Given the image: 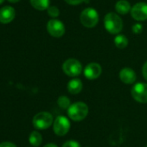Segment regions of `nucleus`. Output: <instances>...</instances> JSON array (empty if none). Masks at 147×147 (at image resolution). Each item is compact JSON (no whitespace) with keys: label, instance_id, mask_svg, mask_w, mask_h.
I'll list each match as a JSON object with an SVG mask.
<instances>
[{"label":"nucleus","instance_id":"nucleus-2","mask_svg":"<svg viewBox=\"0 0 147 147\" xmlns=\"http://www.w3.org/2000/svg\"><path fill=\"white\" fill-rule=\"evenodd\" d=\"M88 115V107L85 102H77L68 109V116L74 121H81Z\"/></svg>","mask_w":147,"mask_h":147},{"label":"nucleus","instance_id":"nucleus-18","mask_svg":"<svg viewBox=\"0 0 147 147\" xmlns=\"http://www.w3.org/2000/svg\"><path fill=\"white\" fill-rule=\"evenodd\" d=\"M57 104L58 106L62 109H68L70 105H71V102H70V100L68 96H61L58 100H57Z\"/></svg>","mask_w":147,"mask_h":147},{"label":"nucleus","instance_id":"nucleus-5","mask_svg":"<svg viewBox=\"0 0 147 147\" xmlns=\"http://www.w3.org/2000/svg\"><path fill=\"white\" fill-rule=\"evenodd\" d=\"M62 71L67 76L75 78L81 73L82 65L78 59H68L62 64Z\"/></svg>","mask_w":147,"mask_h":147},{"label":"nucleus","instance_id":"nucleus-11","mask_svg":"<svg viewBox=\"0 0 147 147\" xmlns=\"http://www.w3.org/2000/svg\"><path fill=\"white\" fill-rule=\"evenodd\" d=\"M16 16V10L11 6H3L0 9V22L8 24L11 22Z\"/></svg>","mask_w":147,"mask_h":147},{"label":"nucleus","instance_id":"nucleus-6","mask_svg":"<svg viewBox=\"0 0 147 147\" xmlns=\"http://www.w3.org/2000/svg\"><path fill=\"white\" fill-rule=\"evenodd\" d=\"M70 127L71 124L69 120L63 115L57 116L53 123V130L57 136L66 135L69 132Z\"/></svg>","mask_w":147,"mask_h":147},{"label":"nucleus","instance_id":"nucleus-7","mask_svg":"<svg viewBox=\"0 0 147 147\" xmlns=\"http://www.w3.org/2000/svg\"><path fill=\"white\" fill-rule=\"evenodd\" d=\"M133 98L140 103H147V84L137 83L131 90Z\"/></svg>","mask_w":147,"mask_h":147},{"label":"nucleus","instance_id":"nucleus-16","mask_svg":"<svg viewBox=\"0 0 147 147\" xmlns=\"http://www.w3.org/2000/svg\"><path fill=\"white\" fill-rule=\"evenodd\" d=\"M29 141L32 146H41V144L42 142V136L41 135L40 133L36 132V131H33L29 137Z\"/></svg>","mask_w":147,"mask_h":147},{"label":"nucleus","instance_id":"nucleus-26","mask_svg":"<svg viewBox=\"0 0 147 147\" xmlns=\"http://www.w3.org/2000/svg\"><path fill=\"white\" fill-rule=\"evenodd\" d=\"M10 3H17V2H19L20 0H8Z\"/></svg>","mask_w":147,"mask_h":147},{"label":"nucleus","instance_id":"nucleus-8","mask_svg":"<svg viewBox=\"0 0 147 147\" xmlns=\"http://www.w3.org/2000/svg\"><path fill=\"white\" fill-rule=\"evenodd\" d=\"M47 31L51 36L59 38L65 34V26L60 20L53 18L47 23Z\"/></svg>","mask_w":147,"mask_h":147},{"label":"nucleus","instance_id":"nucleus-21","mask_svg":"<svg viewBox=\"0 0 147 147\" xmlns=\"http://www.w3.org/2000/svg\"><path fill=\"white\" fill-rule=\"evenodd\" d=\"M132 30H133V32L134 34H140V33L142 32V30H143V26H142L141 24H139V23H136V24H134V25L133 26Z\"/></svg>","mask_w":147,"mask_h":147},{"label":"nucleus","instance_id":"nucleus-22","mask_svg":"<svg viewBox=\"0 0 147 147\" xmlns=\"http://www.w3.org/2000/svg\"><path fill=\"white\" fill-rule=\"evenodd\" d=\"M85 0H65V2L70 5H77L81 3H83Z\"/></svg>","mask_w":147,"mask_h":147},{"label":"nucleus","instance_id":"nucleus-17","mask_svg":"<svg viewBox=\"0 0 147 147\" xmlns=\"http://www.w3.org/2000/svg\"><path fill=\"white\" fill-rule=\"evenodd\" d=\"M114 44L119 49H124L128 45V39L122 34H118L114 38Z\"/></svg>","mask_w":147,"mask_h":147},{"label":"nucleus","instance_id":"nucleus-14","mask_svg":"<svg viewBox=\"0 0 147 147\" xmlns=\"http://www.w3.org/2000/svg\"><path fill=\"white\" fill-rule=\"evenodd\" d=\"M115 9L120 15H126L131 12L132 6L131 3L126 0H120L115 4Z\"/></svg>","mask_w":147,"mask_h":147},{"label":"nucleus","instance_id":"nucleus-3","mask_svg":"<svg viewBox=\"0 0 147 147\" xmlns=\"http://www.w3.org/2000/svg\"><path fill=\"white\" fill-rule=\"evenodd\" d=\"M80 20L84 27L88 28H94L99 22L98 12L96 9L93 8H86L81 11L80 16Z\"/></svg>","mask_w":147,"mask_h":147},{"label":"nucleus","instance_id":"nucleus-10","mask_svg":"<svg viewBox=\"0 0 147 147\" xmlns=\"http://www.w3.org/2000/svg\"><path fill=\"white\" fill-rule=\"evenodd\" d=\"M102 72V68L98 63H89L84 68V76L88 80H94L98 78Z\"/></svg>","mask_w":147,"mask_h":147},{"label":"nucleus","instance_id":"nucleus-15","mask_svg":"<svg viewBox=\"0 0 147 147\" xmlns=\"http://www.w3.org/2000/svg\"><path fill=\"white\" fill-rule=\"evenodd\" d=\"M30 4L32 7L37 10H45L48 9V8L50 6V1L49 0H29Z\"/></svg>","mask_w":147,"mask_h":147},{"label":"nucleus","instance_id":"nucleus-25","mask_svg":"<svg viewBox=\"0 0 147 147\" xmlns=\"http://www.w3.org/2000/svg\"><path fill=\"white\" fill-rule=\"evenodd\" d=\"M43 147H58L56 145L53 144V143H50V144H47L46 146H44Z\"/></svg>","mask_w":147,"mask_h":147},{"label":"nucleus","instance_id":"nucleus-19","mask_svg":"<svg viewBox=\"0 0 147 147\" xmlns=\"http://www.w3.org/2000/svg\"><path fill=\"white\" fill-rule=\"evenodd\" d=\"M48 11V15L53 18H55L57 16H59L60 15V10L56 6H49L47 9Z\"/></svg>","mask_w":147,"mask_h":147},{"label":"nucleus","instance_id":"nucleus-27","mask_svg":"<svg viewBox=\"0 0 147 147\" xmlns=\"http://www.w3.org/2000/svg\"><path fill=\"white\" fill-rule=\"evenodd\" d=\"M4 2V0H0V4H2Z\"/></svg>","mask_w":147,"mask_h":147},{"label":"nucleus","instance_id":"nucleus-9","mask_svg":"<svg viewBox=\"0 0 147 147\" xmlns=\"http://www.w3.org/2000/svg\"><path fill=\"white\" fill-rule=\"evenodd\" d=\"M132 17L138 22L147 20V3L144 2L135 3L131 9Z\"/></svg>","mask_w":147,"mask_h":147},{"label":"nucleus","instance_id":"nucleus-20","mask_svg":"<svg viewBox=\"0 0 147 147\" xmlns=\"http://www.w3.org/2000/svg\"><path fill=\"white\" fill-rule=\"evenodd\" d=\"M62 147H81L80 143H78L77 141L75 140H68L67 142H65Z\"/></svg>","mask_w":147,"mask_h":147},{"label":"nucleus","instance_id":"nucleus-13","mask_svg":"<svg viewBox=\"0 0 147 147\" xmlns=\"http://www.w3.org/2000/svg\"><path fill=\"white\" fill-rule=\"evenodd\" d=\"M68 91L72 94V95H77L79 94L83 88V84L81 82V79L79 78H74L71 79L68 83Z\"/></svg>","mask_w":147,"mask_h":147},{"label":"nucleus","instance_id":"nucleus-1","mask_svg":"<svg viewBox=\"0 0 147 147\" xmlns=\"http://www.w3.org/2000/svg\"><path fill=\"white\" fill-rule=\"evenodd\" d=\"M104 26L108 33L117 34L123 28V22L118 14L109 12L104 17Z\"/></svg>","mask_w":147,"mask_h":147},{"label":"nucleus","instance_id":"nucleus-4","mask_svg":"<svg viewBox=\"0 0 147 147\" xmlns=\"http://www.w3.org/2000/svg\"><path fill=\"white\" fill-rule=\"evenodd\" d=\"M32 123L34 127L38 130L48 129L54 123L53 115L46 111L40 112L34 116L32 120Z\"/></svg>","mask_w":147,"mask_h":147},{"label":"nucleus","instance_id":"nucleus-12","mask_svg":"<svg viewBox=\"0 0 147 147\" xmlns=\"http://www.w3.org/2000/svg\"><path fill=\"white\" fill-rule=\"evenodd\" d=\"M119 76H120V80L124 84H133L135 83L137 79V75L135 71L132 68H129V67H125L121 69Z\"/></svg>","mask_w":147,"mask_h":147},{"label":"nucleus","instance_id":"nucleus-23","mask_svg":"<svg viewBox=\"0 0 147 147\" xmlns=\"http://www.w3.org/2000/svg\"><path fill=\"white\" fill-rule=\"evenodd\" d=\"M142 74H143L144 78L147 81V61L144 64V65H143V68H142Z\"/></svg>","mask_w":147,"mask_h":147},{"label":"nucleus","instance_id":"nucleus-28","mask_svg":"<svg viewBox=\"0 0 147 147\" xmlns=\"http://www.w3.org/2000/svg\"><path fill=\"white\" fill-rule=\"evenodd\" d=\"M146 147H147V146H146Z\"/></svg>","mask_w":147,"mask_h":147},{"label":"nucleus","instance_id":"nucleus-24","mask_svg":"<svg viewBox=\"0 0 147 147\" xmlns=\"http://www.w3.org/2000/svg\"><path fill=\"white\" fill-rule=\"evenodd\" d=\"M0 147H16V145H14L11 142H3L0 144Z\"/></svg>","mask_w":147,"mask_h":147}]
</instances>
